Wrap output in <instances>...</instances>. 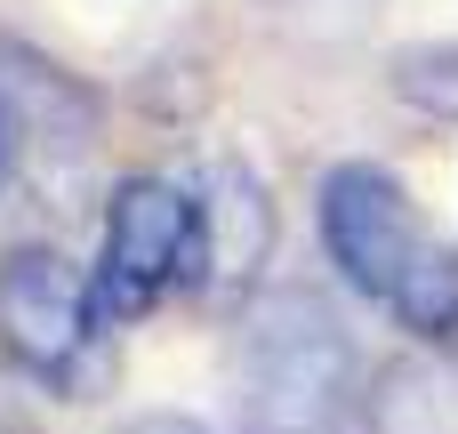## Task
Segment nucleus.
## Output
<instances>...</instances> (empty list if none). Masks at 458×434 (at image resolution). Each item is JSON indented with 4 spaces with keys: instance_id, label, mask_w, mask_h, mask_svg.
I'll return each instance as SVG.
<instances>
[{
    "instance_id": "f257e3e1",
    "label": "nucleus",
    "mask_w": 458,
    "mask_h": 434,
    "mask_svg": "<svg viewBox=\"0 0 458 434\" xmlns=\"http://www.w3.org/2000/svg\"><path fill=\"white\" fill-rule=\"evenodd\" d=\"M225 379L242 434H346L370 403L362 346L314 290H258L233 322Z\"/></svg>"
},
{
    "instance_id": "f03ea898",
    "label": "nucleus",
    "mask_w": 458,
    "mask_h": 434,
    "mask_svg": "<svg viewBox=\"0 0 458 434\" xmlns=\"http://www.w3.org/2000/svg\"><path fill=\"white\" fill-rule=\"evenodd\" d=\"M97 314L137 322L169 290L209 282L201 258V193L177 177H121L105 201V242H97Z\"/></svg>"
},
{
    "instance_id": "7ed1b4c3",
    "label": "nucleus",
    "mask_w": 458,
    "mask_h": 434,
    "mask_svg": "<svg viewBox=\"0 0 458 434\" xmlns=\"http://www.w3.org/2000/svg\"><path fill=\"white\" fill-rule=\"evenodd\" d=\"M105 314H97V282L48 250V242H24L0 258V354L8 370H24L32 387L81 403V362L97 346Z\"/></svg>"
},
{
    "instance_id": "20e7f679",
    "label": "nucleus",
    "mask_w": 458,
    "mask_h": 434,
    "mask_svg": "<svg viewBox=\"0 0 458 434\" xmlns=\"http://www.w3.org/2000/svg\"><path fill=\"white\" fill-rule=\"evenodd\" d=\"M314 217H322V250H330L338 282L378 298V306L394 298V282L427 250V226H419L403 177L378 169V161H338L322 177V193H314Z\"/></svg>"
},
{
    "instance_id": "39448f33",
    "label": "nucleus",
    "mask_w": 458,
    "mask_h": 434,
    "mask_svg": "<svg viewBox=\"0 0 458 434\" xmlns=\"http://www.w3.org/2000/svg\"><path fill=\"white\" fill-rule=\"evenodd\" d=\"M193 193H201V258H209V282L258 274V258L274 250V201H266L258 169L250 161H209V177Z\"/></svg>"
},
{
    "instance_id": "423d86ee",
    "label": "nucleus",
    "mask_w": 458,
    "mask_h": 434,
    "mask_svg": "<svg viewBox=\"0 0 458 434\" xmlns=\"http://www.w3.org/2000/svg\"><path fill=\"white\" fill-rule=\"evenodd\" d=\"M386 314L411 330V338H451L458 330V250L451 242H427L419 258H411V274L394 282V298H386Z\"/></svg>"
},
{
    "instance_id": "0eeeda50",
    "label": "nucleus",
    "mask_w": 458,
    "mask_h": 434,
    "mask_svg": "<svg viewBox=\"0 0 458 434\" xmlns=\"http://www.w3.org/2000/svg\"><path fill=\"white\" fill-rule=\"evenodd\" d=\"M362 419H370V434H458L451 395H443V387H435L419 362L378 370V395L362 403Z\"/></svg>"
},
{
    "instance_id": "6e6552de",
    "label": "nucleus",
    "mask_w": 458,
    "mask_h": 434,
    "mask_svg": "<svg viewBox=\"0 0 458 434\" xmlns=\"http://www.w3.org/2000/svg\"><path fill=\"white\" fill-rule=\"evenodd\" d=\"M394 89L411 105H427V113H458V48H403Z\"/></svg>"
},
{
    "instance_id": "1a4fd4ad",
    "label": "nucleus",
    "mask_w": 458,
    "mask_h": 434,
    "mask_svg": "<svg viewBox=\"0 0 458 434\" xmlns=\"http://www.w3.org/2000/svg\"><path fill=\"white\" fill-rule=\"evenodd\" d=\"M16 153H24V105H16V89L0 81V185L16 177Z\"/></svg>"
},
{
    "instance_id": "9d476101",
    "label": "nucleus",
    "mask_w": 458,
    "mask_h": 434,
    "mask_svg": "<svg viewBox=\"0 0 458 434\" xmlns=\"http://www.w3.org/2000/svg\"><path fill=\"white\" fill-rule=\"evenodd\" d=\"M113 434H209V427L185 419V411H145V419H129V427H113Z\"/></svg>"
},
{
    "instance_id": "9b49d317",
    "label": "nucleus",
    "mask_w": 458,
    "mask_h": 434,
    "mask_svg": "<svg viewBox=\"0 0 458 434\" xmlns=\"http://www.w3.org/2000/svg\"><path fill=\"white\" fill-rule=\"evenodd\" d=\"M443 346H451V362H458V330H451V338H443Z\"/></svg>"
}]
</instances>
